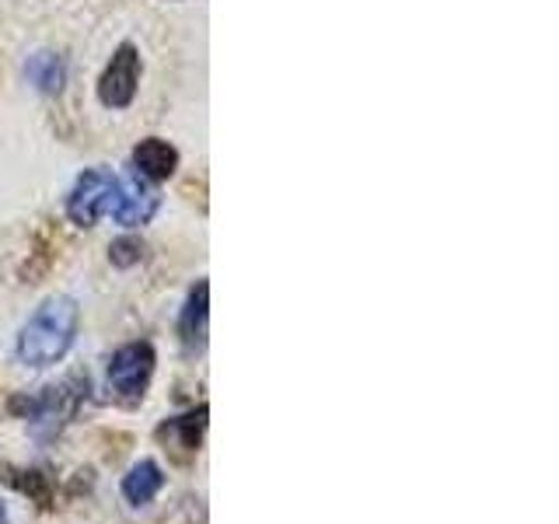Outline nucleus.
I'll return each mask as SVG.
<instances>
[{
  "label": "nucleus",
  "instance_id": "obj_12",
  "mask_svg": "<svg viewBox=\"0 0 559 524\" xmlns=\"http://www.w3.org/2000/svg\"><path fill=\"white\" fill-rule=\"evenodd\" d=\"M25 74L43 95H57L67 81V67L57 52H35V57H28V63H25Z\"/></svg>",
  "mask_w": 559,
  "mask_h": 524
},
{
  "label": "nucleus",
  "instance_id": "obj_1",
  "mask_svg": "<svg viewBox=\"0 0 559 524\" xmlns=\"http://www.w3.org/2000/svg\"><path fill=\"white\" fill-rule=\"evenodd\" d=\"M78 322H81V308L74 297L67 294L49 297V301L35 308L25 329L17 332V346H14L17 360L25 367H35V371L60 364L78 340Z\"/></svg>",
  "mask_w": 559,
  "mask_h": 524
},
{
  "label": "nucleus",
  "instance_id": "obj_5",
  "mask_svg": "<svg viewBox=\"0 0 559 524\" xmlns=\"http://www.w3.org/2000/svg\"><path fill=\"white\" fill-rule=\"evenodd\" d=\"M136 81H140V57L130 43H122L116 49L112 63L105 67L102 74V84H98V95L102 102L109 105V109H127L136 95Z\"/></svg>",
  "mask_w": 559,
  "mask_h": 524
},
{
  "label": "nucleus",
  "instance_id": "obj_4",
  "mask_svg": "<svg viewBox=\"0 0 559 524\" xmlns=\"http://www.w3.org/2000/svg\"><path fill=\"white\" fill-rule=\"evenodd\" d=\"M112 192H116V175L102 171V168H87L78 179L74 192H70V200H67L70 221L81 224V227H92L105 210H109Z\"/></svg>",
  "mask_w": 559,
  "mask_h": 524
},
{
  "label": "nucleus",
  "instance_id": "obj_11",
  "mask_svg": "<svg viewBox=\"0 0 559 524\" xmlns=\"http://www.w3.org/2000/svg\"><path fill=\"white\" fill-rule=\"evenodd\" d=\"M0 483H8L11 489H17V493H25L28 500H35L43 511H52V483H49L46 472L0 465Z\"/></svg>",
  "mask_w": 559,
  "mask_h": 524
},
{
  "label": "nucleus",
  "instance_id": "obj_9",
  "mask_svg": "<svg viewBox=\"0 0 559 524\" xmlns=\"http://www.w3.org/2000/svg\"><path fill=\"white\" fill-rule=\"evenodd\" d=\"M133 165H136V175L162 182L175 171V165H179V154H175V147L165 144V140L147 136V140H140L136 151H133Z\"/></svg>",
  "mask_w": 559,
  "mask_h": 524
},
{
  "label": "nucleus",
  "instance_id": "obj_7",
  "mask_svg": "<svg viewBox=\"0 0 559 524\" xmlns=\"http://www.w3.org/2000/svg\"><path fill=\"white\" fill-rule=\"evenodd\" d=\"M206 416L210 409L200 406V409H192L186 416H171L165 419L162 427H157V441H162L175 458H192V454L200 451V441H203V430H206Z\"/></svg>",
  "mask_w": 559,
  "mask_h": 524
},
{
  "label": "nucleus",
  "instance_id": "obj_8",
  "mask_svg": "<svg viewBox=\"0 0 559 524\" xmlns=\"http://www.w3.org/2000/svg\"><path fill=\"white\" fill-rule=\"evenodd\" d=\"M206 314H210V284H200L189 290L182 319H179V336L186 349H203L206 346Z\"/></svg>",
  "mask_w": 559,
  "mask_h": 524
},
{
  "label": "nucleus",
  "instance_id": "obj_10",
  "mask_svg": "<svg viewBox=\"0 0 559 524\" xmlns=\"http://www.w3.org/2000/svg\"><path fill=\"white\" fill-rule=\"evenodd\" d=\"M162 486H165L162 465L144 458V462H136L127 476H122V497H127L133 507H144V503H151L157 493H162Z\"/></svg>",
  "mask_w": 559,
  "mask_h": 524
},
{
  "label": "nucleus",
  "instance_id": "obj_6",
  "mask_svg": "<svg viewBox=\"0 0 559 524\" xmlns=\"http://www.w3.org/2000/svg\"><path fill=\"white\" fill-rule=\"evenodd\" d=\"M154 210H157V192L140 182V175H130V179H122V182L116 179V192L109 200V214L119 224L140 227V224H147L154 217Z\"/></svg>",
  "mask_w": 559,
  "mask_h": 524
},
{
  "label": "nucleus",
  "instance_id": "obj_3",
  "mask_svg": "<svg viewBox=\"0 0 559 524\" xmlns=\"http://www.w3.org/2000/svg\"><path fill=\"white\" fill-rule=\"evenodd\" d=\"M154 346L151 343H127V346H119L112 360H109V384H112V392L119 398H140L147 392V384H151V374H154Z\"/></svg>",
  "mask_w": 559,
  "mask_h": 524
},
{
  "label": "nucleus",
  "instance_id": "obj_13",
  "mask_svg": "<svg viewBox=\"0 0 559 524\" xmlns=\"http://www.w3.org/2000/svg\"><path fill=\"white\" fill-rule=\"evenodd\" d=\"M109 259H112V266L130 270V266H136L140 259H144V241H140V238H116L112 249H109Z\"/></svg>",
  "mask_w": 559,
  "mask_h": 524
},
{
  "label": "nucleus",
  "instance_id": "obj_2",
  "mask_svg": "<svg viewBox=\"0 0 559 524\" xmlns=\"http://www.w3.org/2000/svg\"><path fill=\"white\" fill-rule=\"evenodd\" d=\"M87 395V378H67L60 384H49L39 395H22L11 402L14 413H25V419L32 424V430L49 441V437H57L70 419H74L78 406Z\"/></svg>",
  "mask_w": 559,
  "mask_h": 524
}]
</instances>
